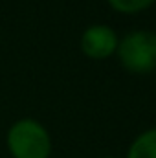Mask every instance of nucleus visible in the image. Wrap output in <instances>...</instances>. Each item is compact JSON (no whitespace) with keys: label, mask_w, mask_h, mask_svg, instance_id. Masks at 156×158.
Segmentation results:
<instances>
[{"label":"nucleus","mask_w":156,"mask_h":158,"mask_svg":"<svg viewBox=\"0 0 156 158\" xmlns=\"http://www.w3.org/2000/svg\"><path fill=\"white\" fill-rule=\"evenodd\" d=\"M6 145L13 158H50L51 136L35 118H20L7 129Z\"/></svg>","instance_id":"f257e3e1"},{"label":"nucleus","mask_w":156,"mask_h":158,"mask_svg":"<svg viewBox=\"0 0 156 158\" xmlns=\"http://www.w3.org/2000/svg\"><path fill=\"white\" fill-rule=\"evenodd\" d=\"M116 55L121 66L130 74H151L156 70V31L132 30L117 44Z\"/></svg>","instance_id":"f03ea898"},{"label":"nucleus","mask_w":156,"mask_h":158,"mask_svg":"<svg viewBox=\"0 0 156 158\" xmlns=\"http://www.w3.org/2000/svg\"><path fill=\"white\" fill-rule=\"evenodd\" d=\"M79 44H81V52L88 59L101 61L116 55L119 37L116 30L110 28L109 24H92L83 31Z\"/></svg>","instance_id":"7ed1b4c3"},{"label":"nucleus","mask_w":156,"mask_h":158,"mask_svg":"<svg viewBox=\"0 0 156 158\" xmlns=\"http://www.w3.org/2000/svg\"><path fill=\"white\" fill-rule=\"evenodd\" d=\"M125 158H156V127L140 132L130 142Z\"/></svg>","instance_id":"20e7f679"},{"label":"nucleus","mask_w":156,"mask_h":158,"mask_svg":"<svg viewBox=\"0 0 156 158\" xmlns=\"http://www.w3.org/2000/svg\"><path fill=\"white\" fill-rule=\"evenodd\" d=\"M156 0H107V4L123 15H134V13H142L145 9H149Z\"/></svg>","instance_id":"39448f33"},{"label":"nucleus","mask_w":156,"mask_h":158,"mask_svg":"<svg viewBox=\"0 0 156 158\" xmlns=\"http://www.w3.org/2000/svg\"><path fill=\"white\" fill-rule=\"evenodd\" d=\"M103 158H117V156H103Z\"/></svg>","instance_id":"423d86ee"}]
</instances>
